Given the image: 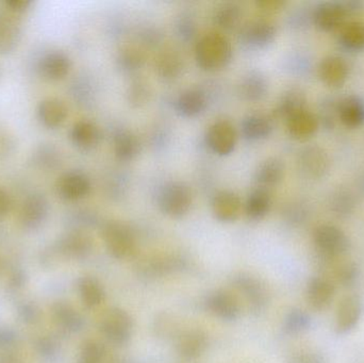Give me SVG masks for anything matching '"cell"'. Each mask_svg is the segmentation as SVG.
Returning <instances> with one entry per match:
<instances>
[{
	"instance_id": "cell-1",
	"label": "cell",
	"mask_w": 364,
	"mask_h": 363,
	"mask_svg": "<svg viewBox=\"0 0 364 363\" xmlns=\"http://www.w3.org/2000/svg\"><path fill=\"white\" fill-rule=\"evenodd\" d=\"M230 40L220 32H209L201 36L195 46L197 64L208 72L226 67L232 59Z\"/></svg>"
},
{
	"instance_id": "cell-2",
	"label": "cell",
	"mask_w": 364,
	"mask_h": 363,
	"mask_svg": "<svg viewBox=\"0 0 364 363\" xmlns=\"http://www.w3.org/2000/svg\"><path fill=\"white\" fill-rule=\"evenodd\" d=\"M102 241L111 257L127 260L136 255L138 241L130 226L121 221L106 222L102 228Z\"/></svg>"
},
{
	"instance_id": "cell-3",
	"label": "cell",
	"mask_w": 364,
	"mask_h": 363,
	"mask_svg": "<svg viewBox=\"0 0 364 363\" xmlns=\"http://www.w3.org/2000/svg\"><path fill=\"white\" fill-rule=\"evenodd\" d=\"M100 332L111 345H127L134 334V323L132 315L119 307L107 309L100 317Z\"/></svg>"
},
{
	"instance_id": "cell-4",
	"label": "cell",
	"mask_w": 364,
	"mask_h": 363,
	"mask_svg": "<svg viewBox=\"0 0 364 363\" xmlns=\"http://www.w3.org/2000/svg\"><path fill=\"white\" fill-rule=\"evenodd\" d=\"M192 202L193 196L190 188L181 181L166 183L158 194L160 210L172 219H181L188 215Z\"/></svg>"
},
{
	"instance_id": "cell-5",
	"label": "cell",
	"mask_w": 364,
	"mask_h": 363,
	"mask_svg": "<svg viewBox=\"0 0 364 363\" xmlns=\"http://www.w3.org/2000/svg\"><path fill=\"white\" fill-rule=\"evenodd\" d=\"M314 243L325 259H337L350 249V241L346 232L329 224L318 226L314 229Z\"/></svg>"
},
{
	"instance_id": "cell-6",
	"label": "cell",
	"mask_w": 364,
	"mask_h": 363,
	"mask_svg": "<svg viewBox=\"0 0 364 363\" xmlns=\"http://www.w3.org/2000/svg\"><path fill=\"white\" fill-rule=\"evenodd\" d=\"M277 33L275 23L269 19L255 18L247 21L240 30V42L247 48L260 49L274 42Z\"/></svg>"
},
{
	"instance_id": "cell-7",
	"label": "cell",
	"mask_w": 364,
	"mask_h": 363,
	"mask_svg": "<svg viewBox=\"0 0 364 363\" xmlns=\"http://www.w3.org/2000/svg\"><path fill=\"white\" fill-rule=\"evenodd\" d=\"M363 315V298L356 293L346 294L338 305L335 330L338 335L350 334L358 326Z\"/></svg>"
},
{
	"instance_id": "cell-8",
	"label": "cell",
	"mask_w": 364,
	"mask_h": 363,
	"mask_svg": "<svg viewBox=\"0 0 364 363\" xmlns=\"http://www.w3.org/2000/svg\"><path fill=\"white\" fill-rule=\"evenodd\" d=\"M205 142L216 155L227 156L235 151L237 132L235 125L227 119L214 121L208 128Z\"/></svg>"
},
{
	"instance_id": "cell-9",
	"label": "cell",
	"mask_w": 364,
	"mask_h": 363,
	"mask_svg": "<svg viewBox=\"0 0 364 363\" xmlns=\"http://www.w3.org/2000/svg\"><path fill=\"white\" fill-rule=\"evenodd\" d=\"M331 157L323 147L309 145L304 147L299 155L301 172L310 179H322L331 170Z\"/></svg>"
},
{
	"instance_id": "cell-10",
	"label": "cell",
	"mask_w": 364,
	"mask_h": 363,
	"mask_svg": "<svg viewBox=\"0 0 364 363\" xmlns=\"http://www.w3.org/2000/svg\"><path fill=\"white\" fill-rule=\"evenodd\" d=\"M348 16L343 2H323L314 9L311 15L316 27L324 32L341 29Z\"/></svg>"
},
{
	"instance_id": "cell-11",
	"label": "cell",
	"mask_w": 364,
	"mask_h": 363,
	"mask_svg": "<svg viewBox=\"0 0 364 363\" xmlns=\"http://www.w3.org/2000/svg\"><path fill=\"white\" fill-rule=\"evenodd\" d=\"M208 310L223 321H235L241 313L239 298L228 290H216L205 300Z\"/></svg>"
},
{
	"instance_id": "cell-12",
	"label": "cell",
	"mask_w": 364,
	"mask_h": 363,
	"mask_svg": "<svg viewBox=\"0 0 364 363\" xmlns=\"http://www.w3.org/2000/svg\"><path fill=\"white\" fill-rule=\"evenodd\" d=\"M49 202L42 194H32L23 200L19 210V223L25 229L34 230L46 221Z\"/></svg>"
},
{
	"instance_id": "cell-13",
	"label": "cell",
	"mask_w": 364,
	"mask_h": 363,
	"mask_svg": "<svg viewBox=\"0 0 364 363\" xmlns=\"http://www.w3.org/2000/svg\"><path fill=\"white\" fill-rule=\"evenodd\" d=\"M57 191L63 200L70 202L82 200L91 191V180L80 170H70L60 177Z\"/></svg>"
},
{
	"instance_id": "cell-14",
	"label": "cell",
	"mask_w": 364,
	"mask_h": 363,
	"mask_svg": "<svg viewBox=\"0 0 364 363\" xmlns=\"http://www.w3.org/2000/svg\"><path fill=\"white\" fill-rule=\"evenodd\" d=\"M235 288L255 310H262L269 302L267 286L250 274H241L235 281Z\"/></svg>"
},
{
	"instance_id": "cell-15",
	"label": "cell",
	"mask_w": 364,
	"mask_h": 363,
	"mask_svg": "<svg viewBox=\"0 0 364 363\" xmlns=\"http://www.w3.org/2000/svg\"><path fill=\"white\" fill-rule=\"evenodd\" d=\"M208 336L201 330H186L179 337L177 342V354L181 360L193 362L198 360L208 349Z\"/></svg>"
},
{
	"instance_id": "cell-16",
	"label": "cell",
	"mask_w": 364,
	"mask_h": 363,
	"mask_svg": "<svg viewBox=\"0 0 364 363\" xmlns=\"http://www.w3.org/2000/svg\"><path fill=\"white\" fill-rule=\"evenodd\" d=\"M242 211V200L235 192L223 190L212 200L214 217L223 223H232L239 219Z\"/></svg>"
},
{
	"instance_id": "cell-17",
	"label": "cell",
	"mask_w": 364,
	"mask_h": 363,
	"mask_svg": "<svg viewBox=\"0 0 364 363\" xmlns=\"http://www.w3.org/2000/svg\"><path fill=\"white\" fill-rule=\"evenodd\" d=\"M335 285L325 277H312L308 283V304L318 313H322L329 308L335 298Z\"/></svg>"
},
{
	"instance_id": "cell-18",
	"label": "cell",
	"mask_w": 364,
	"mask_h": 363,
	"mask_svg": "<svg viewBox=\"0 0 364 363\" xmlns=\"http://www.w3.org/2000/svg\"><path fill=\"white\" fill-rule=\"evenodd\" d=\"M21 38V23L16 15L0 9V55L12 53Z\"/></svg>"
},
{
	"instance_id": "cell-19",
	"label": "cell",
	"mask_w": 364,
	"mask_h": 363,
	"mask_svg": "<svg viewBox=\"0 0 364 363\" xmlns=\"http://www.w3.org/2000/svg\"><path fill=\"white\" fill-rule=\"evenodd\" d=\"M348 64L343 58L329 55L324 58L318 65V77L322 82L331 87H341L350 74Z\"/></svg>"
},
{
	"instance_id": "cell-20",
	"label": "cell",
	"mask_w": 364,
	"mask_h": 363,
	"mask_svg": "<svg viewBox=\"0 0 364 363\" xmlns=\"http://www.w3.org/2000/svg\"><path fill=\"white\" fill-rule=\"evenodd\" d=\"M93 243L89 234L82 230H74L60 241V251L70 259H83L91 254Z\"/></svg>"
},
{
	"instance_id": "cell-21",
	"label": "cell",
	"mask_w": 364,
	"mask_h": 363,
	"mask_svg": "<svg viewBox=\"0 0 364 363\" xmlns=\"http://www.w3.org/2000/svg\"><path fill=\"white\" fill-rule=\"evenodd\" d=\"M267 91L269 82L267 77L256 70L244 74L237 85V93L246 102H259L267 95Z\"/></svg>"
},
{
	"instance_id": "cell-22",
	"label": "cell",
	"mask_w": 364,
	"mask_h": 363,
	"mask_svg": "<svg viewBox=\"0 0 364 363\" xmlns=\"http://www.w3.org/2000/svg\"><path fill=\"white\" fill-rule=\"evenodd\" d=\"M156 72L164 80H175L184 68L183 58L173 47H166L158 53L155 61Z\"/></svg>"
},
{
	"instance_id": "cell-23",
	"label": "cell",
	"mask_w": 364,
	"mask_h": 363,
	"mask_svg": "<svg viewBox=\"0 0 364 363\" xmlns=\"http://www.w3.org/2000/svg\"><path fill=\"white\" fill-rule=\"evenodd\" d=\"M286 121L289 134L296 140L311 138L318 131L320 125V119L308 109L295 113Z\"/></svg>"
},
{
	"instance_id": "cell-24",
	"label": "cell",
	"mask_w": 364,
	"mask_h": 363,
	"mask_svg": "<svg viewBox=\"0 0 364 363\" xmlns=\"http://www.w3.org/2000/svg\"><path fill=\"white\" fill-rule=\"evenodd\" d=\"M72 67L70 57L63 51H50L41 59V74L48 80H61L65 78Z\"/></svg>"
},
{
	"instance_id": "cell-25",
	"label": "cell",
	"mask_w": 364,
	"mask_h": 363,
	"mask_svg": "<svg viewBox=\"0 0 364 363\" xmlns=\"http://www.w3.org/2000/svg\"><path fill=\"white\" fill-rule=\"evenodd\" d=\"M102 134L100 128L89 119H80L73 126L70 130V139L78 148L82 151H91L100 142Z\"/></svg>"
},
{
	"instance_id": "cell-26",
	"label": "cell",
	"mask_w": 364,
	"mask_h": 363,
	"mask_svg": "<svg viewBox=\"0 0 364 363\" xmlns=\"http://www.w3.org/2000/svg\"><path fill=\"white\" fill-rule=\"evenodd\" d=\"M38 119L46 127L57 128L65 121L68 108L60 98L49 97L38 104Z\"/></svg>"
},
{
	"instance_id": "cell-27",
	"label": "cell",
	"mask_w": 364,
	"mask_h": 363,
	"mask_svg": "<svg viewBox=\"0 0 364 363\" xmlns=\"http://www.w3.org/2000/svg\"><path fill=\"white\" fill-rule=\"evenodd\" d=\"M208 98L199 89H188L181 92L176 100V110L184 117L200 115L207 109Z\"/></svg>"
},
{
	"instance_id": "cell-28",
	"label": "cell",
	"mask_w": 364,
	"mask_h": 363,
	"mask_svg": "<svg viewBox=\"0 0 364 363\" xmlns=\"http://www.w3.org/2000/svg\"><path fill=\"white\" fill-rule=\"evenodd\" d=\"M337 111L340 121L346 128L355 129L364 123V102L358 96L343 98L338 104Z\"/></svg>"
},
{
	"instance_id": "cell-29",
	"label": "cell",
	"mask_w": 364,
	"mask_h": 363,
	"mask_svg": "<svg viewBox=\"0 0 364 363\" xmlns=\"http://www.w3.org/2000/svg\"><path fill=\"white\" fill-rule=\"evenodd\" d=\"M244 138L250 141L267 139L273 131V121L263 113H252L246 115L241 124Z\"/></svg>"
},
{
	"instance_id": "cell-30",
	"label": "cell",
	"mask_w": 364,
	"mask_h": 363,
	"mask_svg": "<svg viewBox=\"0 0 364 363\" xmlns=\"http://www.w3.org/2000/svg\"><path fill=\"white\" fill-rule=\"evenodd\" d=\"M113 149L121 161H132L141 151V142L138 136L127 129L117 130L113 136Z\"/></svg>"
},
{
	"instance_id": "cell-31",
	"label": "cell",
	"mask_w": 364,
	"mask_h": 363,
	"mask_svg": "<svg viewBox=\"0 0 364 363\" xmlns=\"http://www.w3.org/2000/svg\"><path fill=\"white\" fill-rule=\"evenodd\" d=\"M286 173L284 163L279 158L271 157L259 164L255 174L257 183L261 188L275 187L282 183Z\"/></svg>"
},
{
	"instance_id": "cell-32",
	"label": "cell",
	"mask_w": 364,
	"mask_h": 363,
	"mask_svg": "<svg viewBox=\"0 0 364 363\" xmlns=\"http://www.w3.org/2000/svg\"><path fill=\"white\" fill-rule=\"evenodd\" d=\"M53 322L61 330L70 332H77L83 326V319L80 313L72 305L65 302L55 303L53 306Z\"/></svg>"
},
{
	"instance_id": "cell-33",
	"label": "cell",
	"mask_w": 364,
	"mask_h": 363,
	"mask_svg": "<svg viewBox=\"0 0 364 363\" xmlns=\"http://www.w3.org/2000/svg\"><path fill=\"white\" fill-rule=\"evenodd\" d=\"M78 292L81 302L87 309L97 308L106 298L104 286L93 276H83L79 279Z\"/></svg>"
},
{
	"instance_id": "cell-34",
	"label": "cell",
	"mask_w": 364,
	"mask_h": 363,
	"mask_svg": "<svg viewBox=\"0 0 364 363\" xmlns=\"http://www.w3.org/2000/svg\"><path fill=\"white\" fill-rule=\"evenodd\" d=\"M272 196L269 190L258 188L248 195L245 204V213L248 219L252 221H260L267 217L271 210Z\"/></svg>"
},
{
	"instance_id": "cell-35",
	"label": "cell",
	"mask_w": 364,
	"mask_h": 363,
	"mask_svg": "<svg viewBox=\"0 0 364 363\" xmlns=\"http://www.w3.org/2000/svg\"><path fill=\"white\" fill-rule=\"evenodd\" d=\"M307 98L301 89L293 87L288 90L280 98L276 106L275 112L279 117L288 119L299 111L305 110Z\"/></svg>"
},
{
	"instance_id": "cell-36",
	"label": "cell",
	"mask_w": 364,
	"mask_h": 363,
	"mask_svg": "<svg viewBox=\"0 0 364 363\" xmlns=\"http://www.w3.org/2000/svg\"><path fill=\"white\" fill-rule=\"evenodd\" d=\"M340 44L346 50L357 53L364 50V23L348 21L340 29Z\"/></svg>"
},
{
	"instance_id": "cell-37",
	"label": "cell",
	"mask_w": 364,
	"mask_h": 363,
	"mask_svg": "<svg viewBox=\"0 0 364 363\" xmlns=\"http://www.w3.org/2000/svg\"><path fill=\"white\" fill-rule=\"evenodd\" d=\"M146 60L144 49L136 44L124 45L117 53V63L125 72H134L142 67Z\"/></svg>"
},
{
	"instance_id": "cell-38",
	"label": "cell",
	"mask_w": 364,
	"mask_h": 363,
	"mask_svg": "<svg viewBox=\"0 0 364 363\" xmlns=\"http://www.w3.org/2000/svg\"><path fill=\"white\" fill-rule=\"evenodd\" d=\"M242 8L235 2H225L214 11V23L223 29L231 30L239 25L242 19Z\"/></svg>"
},
{
	"instance_id": "cell-39",
	"label": "cell",
	"mask_w": 364,
	"mask_h": 363,
	"mask_svg": "<svg viewBox=\"0 0 364 363\" xmlns=\"http://www.w3.org/2000/svg\"><path fill=\"white\" fill-rule=\"evenodd\" d=\"M312 320L309 313L301 309H293L284 319V330L289 335H301L311 327Z\"/></svg>"
},
{
	"instance_id": "cell-40",
	"label": "cell",
	"mask_w": 364,
	"mask_h": 363,
	"mask_svg": "<svg viewBox=\"0 0 364 363\" xmlns=\"http://www.w3.org/2000/svg\"><path fill=\"white\" fill-rule=\"evenodd\" d=\"M331 210L333 215L339 217H348L354 211L356 202L354 195L350 191L346 189H339L331 195Z\"/></svg>"
},
{
	"instance_id": "cell-41",
	"label": "cell",
	"mask_w": 364,
	"mask_h": 363,
	"mask_svg": "<svg viewBox=\"0 0 364 363\" xmlns=\"http://www.w3.org/2000/svg\"><path fill=\"white\" fill-rule=\"evenodd\" d=\"M335 275V281L338 285L342 288L354 287L358 283L359 277H360V269L358 264L354 261L340 262L333 271Z\"/></svg>"
},
{
	"instance_id": "cell-42",
	"label": "cell",
	"mask_w": 364,
	"mask_h": 363,
	"mask_svg": "<svg viewBox=\"0 0 364 363\" xmlns=\"http://www.w3.org/2000/svg\"><path fill=\"white\" fill-rule=\"evenodd\" d=\"M151 92L149 82L143 78H136L132 81L127 90V99L130 106L134 108L144 106L151 98Z\"/></svg>"
},
{
	"instance_id": "cell-43",
	"label": "cell",
	"mask_w": 364,
	"mask_h": 363,
	"mask_svg": "<svg viewBox=\"0 0 364 363\" xmlns=\"http://www.w3.org/2000/svg\"><path fill=\"white\" fill-rule=\"evenodd\" d=\"M104 349L100 343L89 340L82 345L78 363H102Z\"/></svg>"
},
{
	"instance_id": "cell-44",
	"label": "cell",
	"mask_w": 364,
	"mask_h": 363,
	"mask_svg": "<svg viewBox=\"0 0 364 363\" xmlns=\"http://www.w3.org/2000/svg\"><path fill=\"white\" fill-rule=\"evenodd\" d=\"M16 147L14 134L10 129L0 125V159L9 157L14 153Z\"/></svg>"
},
{
	"instance_id": "cell-45",
	"label": "cell",
	"mask_w": 364,
	"mask_h": 363,
	"mask_svg": "<svg viewBox=\"0 0 364 363\" xmlns=\"http://www.w3.org/2000/svg\"><path fill=\"white\" fill-rule=\"evenodd\" d=\"M33 2L31 0H6L4 2V6L9 12L13 14H21L29 10L30 6H32Z\"/></svg>"
},
{
	"instance_id": "cell-46",
	"label": "cell",
	"mask_w": 364,
	"mask_h": 363,
	"mask_svg": "<svg viewBox=\"0 0 364 363\" xmlns=\"http://www.w3.org/2000/svg\"><path fill=\"white\" fill-rule=\"evenodd\" d=\"M292 363H325L324 358L316 352L304 351L295 355Z\"/></svg>"
},
{
	"instance_id": "cell-47",
	"label": "cell",
	"mask_w": 364,
	"mask_h": 363,
	"mask_svg": "<svg viewBox=\"0 0 364 363\" xmlns=\"http://www.w3.org/2000/svg\"><path fill=\"white\" fill-rule=\"evenodd\" d=\"M18 313L23 321L30 322V323H33L38 319V310L34 305L23 304L19 308Z\"/></svg>"
},
{
	"instance_id": "cell-48",
	"label": "cell",
	"mask_w": 364,
	"mask_h": 363,
	"mask_svg": "<svg viewBox=\"0 0 364 363\" xmlns=\"http://www.w3.org/2000/svg\"><path fill=\"white\" fill-rule=\"evenodd\" d=\"M284 4H286V1H284V0H259V1H257L258 8L269 13L282 10Z\"/></svg>"
},
{
	"instance_id": "cell-49",
	"label": "cell",
	"mask_w": 364,
	"mask_h": 363,
	"mask_svg": "<svg viewBox=\"0 0 364 363\" xmlns=\"http://www.w3.org/2000/svg\"><path fill=\"white\" fill-rule=\"evenodd\" d=\"M179 33L181 34L183 38H192L195 33V23L192 19L183 18L179 21L178 23Z\"/></svg>"
},
{
	"instance_id": "cell-50",
	"label": "cell",
	"mask_w": 364,
	"mask_h": 363,
	"mask_svg": "<svg viewBox=\"0 0 364 363\" xmlns=\"http://www.w3.org/2000/svg\"><path fill=\"white\" fill-rule=\"evenodd\" d=\"M12 208V200L6 190L0 188V217H6Z\"/></svg>"
},
{
	"instance_id": "cell-51",
	"label": "cell",
	"mask_w": 364,
	"mask_h": 363,
	"mask_svg": "<svg viewBox=\"0 0 364 363\" xmlns=\"http://www.w3.org/2000/svg\"><path fill=\"white\" fill-rule=\"evenodd\" d=\"M15 340V335L11 330H0V347H9Z\"/></svg>"
},
{
	"instance_id": "cell-52",
	"label": "cell",
	"mask_w": 364,
	"mask_h": 363,
	"mask_svg": "<svg viewBox=\"0 0 364 363\" xmlns=\"http://www.w3.org/2000/svg\"><path fill=\"white\" fill-rule=\"evenodd\" d=\"M0 363H21V362L11 354H4L0 356Z\"/></svg>"
},
{
	"instance_id": "cell-53",
	"label": "cell",
	"mask_w": 364,
	"mask_h": 363,
	"mask_svg": "<svg viewBox=\"0 0 364 363\" xmlns=\"http://www.w3.org/2000/svg\"><path fill=\"white\" fill-rule=\"evenodd\" d=\"M360 181H361L360 187H361V189H363V192H364V175L363 177H361Z\"/></svg>"
},
{
	"instance_id": "cell-54",
	"label": "cell",
	"mask_w": 364,
	"mask_h": 363,
	"mask_svg": "<svg viewBox=\"0 0 364 363\" xmlns=\"http://www.w3.org/2000/svg\"><path fill=\"white\" fill-rule=\"evenodd\" d=\"M0 77H1V68H0Z\"/></svg>"
}]
</instances>
